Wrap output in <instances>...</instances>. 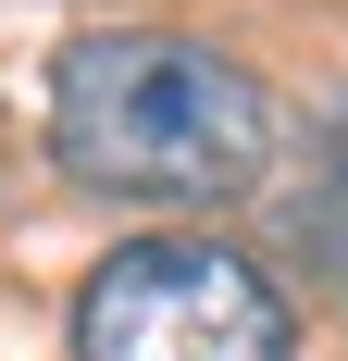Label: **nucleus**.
Returning a JSON list of instances; mask_svg holds the SVG:
<instances>
[{
    "label": "nucleus",
    "instance_id": "f257e3e1",
    "mask_svg": "<svg viewBox=\"0 0 348 361\" xmlns=\"http://www.w3.org/2000/svg\"><path fill=\"white\" fill-rule=\"evenodd\" d=\"M50 162L100 200H237L274 162V87L174 25H100L50 63Z\"/></svg>",
    "mask_w": 348,
    "mask_h": 361
},
{
    "label": "nucleus",
    "instance_id": "f03ea898",
    "mask_svg": "<svg viewBox=\"0 0 348 361\" xmlns=\"http://www.w3.org/2000/svg\"><path fill=\"white\" fill-rule=\"evenodd\" d=\"M75 361H299V312L224 237H125L75 287Z\"/></svg>",
    "mask_w": 348,
    "mask_h": 361
}]
</instances>
